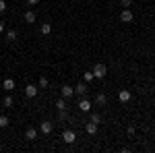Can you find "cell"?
I'll use <instances>...</instances> for the list:
<instances>
[{"instance_id":"cell-11","label":"cell","mask_w":155,"mask_h":153,"mask_svg":"<svg viewBox=\"0 0 155 153\" xmlns=\"http://www.w3.org/2000/svg\"><path fill=\"white\" fill-rule=\"evenodd\" d=\"M118 99L122 101V104H126V101L130 99V91H126V89H122V91L118 93Z\"/></svg>"},{"instance_id":"cell-1","label":"cell","mask_w":155,"mask_h":153,"mask_svg":"<svg viewBox=\"0 0 155 153\" xmlns=\"http://www.w3.org/2000/svg\"><path fill=\"white\" fill-rule=\"evenodd\" d=\"M106 75H107L106 64H101V62H99V64H95V66H93V77H95V79H104Z\"/></svg>"},{"instance_id":"cell-16","label":"cell","mask_w":155,"mask_h":153,"mask_svg":"<svg viewBox=\"0 0 155 153\" xmlns=\"http://www.w3.org/2000/svg\"><path fill=\"white\" fill-rule=\"evenodd\" d=\"M12 104H15V101H12L11 95H6V97L2 99V106H4V108H12Z\"/></svg>"},{"instance_id":"cell-19","label":"cell","mask_w":155,"mask_h":153,"mask_svg":"<svg viewBox=\"0 0 155 153\" xmlns=\"http://www.w3.org/2000/svg\"><path fill=\"white\" fill-rule=\"evenodd\" d=\"M8 126V116H0V128H6Z\"/></svg>"},{"instance_id":"cell-22","label":"cell","mask_w":155,"mask_h":153,"mask_svg":"<svg viewBox=\"0 0 155 153\" xmlns=\"http://www.w3.org/2000/svg\"><path fill=\"white\" fill-rule=\"evenodd\" d=\"M120 4H122L124 8H130V6H132V0H120Z\"/></svg>"},{"instance_id":"cell-10","label":"cell","mask_w":155,"mask_h":153,"mask_svg":"<svg viewBox=\"0 0 155 153\" xmlns=\"http://www.w3.org/2000/svg\"><path fill=\"white\" fill-rule=\"evenodd\" d=\"M25 95H27V97H35L37 95V87L35 85H27V87H25Z\"/></svg>"},{"instance_id":"cell-6","label":"cell","mask_w":155,"mask_h":153,"mask_svg":"<svg viewBox=\"0 0 155 153\" xmlns=\"http://www.w3.org/2000/svg\"><path fill=\"white\" fill-rule=\"evenodd\" d=\"M25 139H27V141H35L37 139V130L33 128V126H29V128L25 130Z\"/></svg>"},{"instance_id":"cell-21","label":"cell","mask_w":155,"mask_h":153,"mask_svg":"<svg viewBox=\"0 0 155 153\" xmlns=\"http://www.w3.org/2000/svg\"><path fill=\"white\" fill-rule=\"evenodd\" d=\"M48 85H50V81L46 79V77H41V79H39V87H41V89H48Z\"/></svg>"},{"instance_id":"cell-18","label":"cell","mask_w":155,"mask_h":153,"mask_svg":"<svg viewBox=\"0 0 155 153\" xmlns=\"http://www.w3.org/2000/svg\"><path fill=\"white\" fill-rule=\"evenodd\" d=\"M56 108H58V112H60V110H66V101H64V97L56 101Z\"/></svg>"},{"instance_id":"cell-15","label":"cell","mask_w":155,"mask_h":153,"mask_svg":"<svg viewBox=\"0 0 155 153\" xmlns=\"http://www.w3.org/2000/svg\"><path fill=\"white\" fill-rule=\"evenodd\" d=\"M97 104H99V106H106L107 104V95L106 93H97Z\"/></svg>"},{"instance_id":"cell-9","label":"cell","mask_w":155,"mask_h":153,"mask_svg":"<svg viewBox=\"0 0 155 153\" xmlns=\"http://www.w3.org/2000/svg\"><path fill=\"white\" fill-rule=\"evenodd\" d=\"M39 128H41V132H44V135H50V132H52V128H54V126H52V122H50V120H44V122H41V126H39Z\"/></svg>"},{"instance_id":"cell-3","label":"cell","mask_w":155,"mask_h":153,"mask_svg":"<svg viewBox=\"0 0 155 153\" xmlns=\"http://www.w3.org/2000/svg\"><path fill=\"white\" fill-rule=\"evenodd\" d=\"M79 110H81V112H91V101H89L87 97H81V99H79Z\"/></svg>"},{"instance_id":"cell-24","label":"cell","mask_w":155,"mask_h":153,"mask_svg":"<svg viewBox=\"0 0 155 153\" xmlns=\"http://www.w3.org/2000/svg\"><path fill=\"white\" fill-rule=\"evenodd\" d=\"M6 11V2H4V0H0V12H4Z\"/></svg>"},{"instance_id":"cell-14","label":"cell","mask_w":155,"mask_h":153,"mask_svg":"<svg viewBox=\"0 0 155 153\" xmlns=\"http://www.w3.org/2000/svg\"><path fill=\"white\" fill-rule=\"evenodd\" d=\"M6 39H8V42H17V31H15V29H8V31H6Z\"/></svg>"},{"instance_id":"cell-4","label":"cell","mask_w":155,"mask_h":153,"mask_svg":"<svg viewBox=\"0 0 155 153\" xmlns=\"http://www.w3.org/2000/svg\"><path fill=\"white\" fill-rule=\"evenodd\" d=\"M120 21H122V23H132V11L130 8H124V11H122Z\"/></svg>"},{"instance_id":"cell-12","label":"cell","mask_w":155,"mask_h":153,"mask_svg":"<svg viewBox=\"0 0 155 153\" xmlns=\"http://www.w3.org/2000/svg\"><path fill=\"white\" fill-rule=\"evenodd\" d=\"M2 89H4V91H12V89H15V81H12V79H4Z\"/></svg>"},{"instance_id":"cell-20","label":"cell","mask_w":155,"mask_h":153,"mask_svg":"<svg viewBox=\"0 0 155 153\" xmlns=\"http://www.w3.org/2000/svg\"><path fill=\"white\" fill-rule=\"evenodd\" d=\"M83 79H85V83H91L93 79H95V77H93V71H91V72H85V75H83Z\"/></svg>"},{"instance_id":"cell-26","label":"cell","mask_w":155,"mask_h":153,"mask_svg":"<svg viewBox=\"0 0 155 153\" xmlns=\"http://www.w3.org/2000/svg\"><path fill=\"white\" fill-rule=\"evenodd\" d=\"M27 2H29L31 6H35V4H39V0H27Z\"/></svg>"},{"instance_id":"cell-23","label":"cell","mask_w":155,"mask_h":153,"mask_svg":"<svg viewBox=\"0 0 155 153\" xmlns=\"http://www.w3.org/2000/svg\"><path fill=\"white\" fill-rule=\"evenodd\" d=\"M91 122H95V124H99V122H101V118H99V114H91Z\"/></svg>"},{"instance_id":"cell-5","label":"cell","mask_w":155,"mask_h":153,"mask_svg":"<svg viewBox=\"0 0 155 153\" xmlns=\"http://www.w3.org/2000/svg\"><path fill=\"white\" fill-rule=\"evenodd\" d=\"M74 93L77 95H81V97H85V95H87V83H79V85H77V87H74Z\"/></svg>"},{"instance_id":"cell-25","label":"cell","mask_w":155,"mask_h":153,"mask_svg":"<svg viewBox=\"0 0 155 153\" xmlns=\"http://www.w3.org/2000/svg\"><path fill=\"white\" fill-rule=\"evenodd\" d=\"M134 132H137V128H134V126H128V135H130V137H134Z\"/></svg>"},{"instance_id":"cell-13","label":"cell","mask_w":155,"mask_h":153,"mask_svg":"<svg viewBox=\"0 0 155 153\" xmlns=\"http://www.w3.org/2000/svg\"><path fill=\"white\" fill-rule=\"evenodd\" d=\"M25 21H27V23H35V12L27 11V12H25Z\"/></svg>"},{"instance_id":"cell-8","label":"cell","mask_w":155,"mask_h":153,"mask_svg":"<svg viewBox=\"0 0 155 153\" xmlns=\"http://www.w3.org/2000/svg\"><path fill=\"white\" fill-rule=\"evenodd\" d=\"M97 126H99V124H95V122H91V120H89V122L85 124V130H87V135H95V132H97Z\"/></svg>"},{"instance_id":"cell-17","label":"cell","mask_w":155,"mask_h":153,"mask_svg":"<svg viewBox=\"0 0 155 153\" xmlns=\"http://www.w3.org/2000/svg\"><path fill=\"white\" fill-rule=\"evenodd\" d=\"M50 31H52V25L50 23H41V33H44V35H50Z\"/></svg>"},{"instance_id":"cell-7","label":"cell","mask_w":155,"mask_h":153,"mask_svg":"<svg viewBox=\"0 0 155 153\" xmlns=\"http://www.w3.org/2000/svg\"><path fill=\"white\" fill-rule=\"evenodd\" d=\"M72 95H74V87L64 85V87H62V97H64V99H68V97H72Z\"/></svg>"},{"instance_id":"cell-2","label":"cell","mask_w":155,"mask_h":153,"mask_svg":"<svg viewBox=\"0 0 155 153\" xmlns=\"http://www.w3.org/2000/svg\"><path fill=\"white\" fill-rule=\"evenodd\" d=\"M62 141L66 143V145H72V143L77 141V135H74V130H64V132H62Z\"/></svg>"},{"instance_id":"cell-27","label":"cell","mask_w":155,"mask_h":153,"mask_svg":"<svg viewBox=\"0 0 155 153\" xmlns=\"http://www.w3.org/2000/svg\"><path fill=\"white\" fill-rule=\"evenodd\" d=\"M2 31H4V23H0V33H2Z\"/></svg>"}]
</instances>
